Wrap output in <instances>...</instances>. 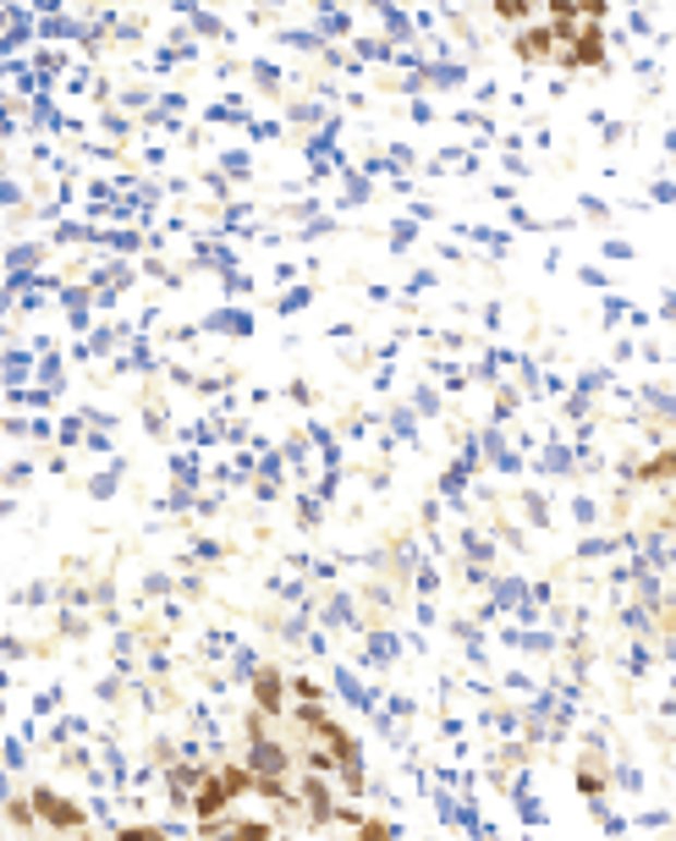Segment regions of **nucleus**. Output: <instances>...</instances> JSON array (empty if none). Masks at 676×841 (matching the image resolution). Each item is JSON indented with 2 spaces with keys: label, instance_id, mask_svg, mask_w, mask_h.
<instances>
[{
  "label": "nucleus",
  "instance_id": "obj_1",
  "mask_svg": "<svg viewBox=\"0 0 676 841\" xmlns=\"http://www.w3.org/2000/svg\"><path fill=\"white\" fill-rule=\"evenodd\" d=\"M34 814H39V830H88V814L72 797L50 792V786L34 792Z\"/></svg>",
  "mask_w": 676,
  "mask_h": 841
}]
</instances>
